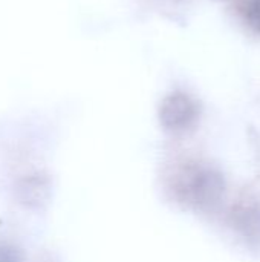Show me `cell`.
Segmentation results:
<instances>
[{
  "mask_svg": "<svg viewBox=\"0 0 260 262\" xmlns=\"http://www.w3.org/2000/svg\"><path fill=\"white\" fill-rule=\"evenodd\" d=\"M199 114V103L182 91L169 94L159 106V121L162 127L175 134L192 129L196 124Z\"/></svg>",
  "mask_w": 260,
  "mask_h": 262,
  "instance_id": "7a4b0ae2",
  "label": "cell"
},
{
  "mask_svg": "<svg viewBox=\"0 0 260 262\" xmlns=\"http://www.w3.org/2000/svg\"><path fill=\"white\" fill-rule=\"evenodd\" d=\"M175 198L196 210H216L225 195V180L219 170L196 161L181 164L170 178Z\"/></svg>",
  "mask_w": 260,
  "mask_h": 262,
  "instance_id": "6da1fadb",
  "label": "cell"
},
{
  "mask_svg": "<svg viewBox=\"0 0 260 262\" xmlns=\"http://www.w3.org/2000/svg\"><path fill=\"white\" fill-rule=\"evenodd\" d=\"M241 11L250 29L260 34V0H245Z\"/></svg>",
  "mask_w": 260,
  "mask_h": 262,
  "instance_id": "277c9868",
  "label": "cell"
},
{
  "mask_svg": "<svg viewBox=\"0 0 260 262\" xmlns=\"http://www.w3.org/2000/svg\"><path fill=\"white\" fill-rule=\"evenodd\" d=\"M230 224L248 246L260 249V201L247 198L234 204Z\"/></svg>",
  "mask_w": 260,
  "mask_h": 262,
  "instance_id": "3957f363",
  "label": "cell"
},
{
  "mask_svg": "<svg viewBox=\"0 0 260 262\" xmlns=\"http://www.w3.org/2000/svg\"><path fill=\"white\" fill-rule=\"evenodd\" d=\"M0 262H21L20 253L9 244H0Z\"/></svg>",
  "mask_w": 260,
  "mask_h": 262,
  "instance_id": "5b68a950",
  "label": "cell"
}]
</instances>
